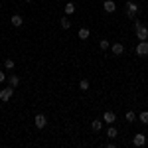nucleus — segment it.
Here are the masks:
<instances>
[{
    "instance_id": "1",
    "label": "nucleus",
    "mask_w": 148,
    "mask_h": 148,
    "mask_svg": "<svg viewBox=\"0 0 148 148\" xmlns=\"http://www.w3.org/2000/svg\"><path fill=\"white\" fill-rule=\"evenodd\" d=\"M136 14H138V4H136V2H132V0L126 2V16H128V18H134Z\"/></svg>"
},
{
    "instance_id": "2",
    "label": "nucleus",
    "mask_w": 148,
    "mask_h": 148,
    "mask_svg": "<svg viewBox=\"0 0 148 148\" xmlns=\"http://www.w3.org/2000/svg\"><path fill=\"white\" fill-rule=\"evenodd\" d=\"M12 95H14V87H10V85H8V87H4V89L0 91V101H4V103L10 101Z\"/></svg>"
},
{
    "instance_id": "3",
    "label": "nucleus",
    "mask_w": 148,
    "mask_h": 148,
    "mask_svg": "<svg viewBox=\"0 0 148 148\" xmlns=\"http://www.w3.org/2000/svg\"><path fill=\"white\" fill-rule=\"evenodd\" d=\"M136 56H140V57H146V56H148V40H144V42H138V46H136Z\"/></svg>"
},
{
    "instance_id": "4",
    "label": "nucleus",
    "mask_w": 148,
    "mask_h": 148,
    "mask_svg": "<svg viewBox=\"0 0 148 148\" xmlns=\"http://www.w3.org/2000/svg\"><path fill=\"white\" fill-rule=\"evenodd\" d=\"M34 125L38 130H42V128H46L47 125V119H46V114H36V119H34Z\"/></svg>"
},
{
    "instance_id": "5",
    "label": "nucleus",
    "mask_w": 148,
    "mask_h": 148,
    "mask_svg": "<svg viewBox=\"0 0 148 148\" xmlns=\"http://www.w3.org/2000/svg\"><path fill=\"white\" fill-rule=\"evenodd\" d=\"M114 121H116V114L113 111H105L103 113V123H107V125H114Z\"/></svg>"
},
{
    "instance_id": "6",
    "label": "nucleus",
    "mask_w": 148,
    "mask_h": 148,
    "mask_svg": "<svg viewBox=\"0 0 148 148\" xmlns=\"http://www.w3.org/2000/svg\"><path fill=\"white\" fill-rule=\"evenodd\" d=\"M132 144H134V146H144V144H146V136H144L142 132H136L134 138H132Z\"/></svg>"
},
{
    "instance_id": "7",
    "label": "nucleus",
    "mask_w": 148,
    "mask_h": 148,
    "mask_svg": "<svg viewBox=\"0 0 148 148\" xmlns=\"http://www.w3.org/2000/svg\"><path fill=\"white\" fill-rule=\"evenodd\" d=\"M136 38L140 40V42L148 40V28H146V26H140V28L136 30Z\"/></svg>"
},
{
    "instance_id": "8",
    "label": "nucleus",
    "mask_w": 148,
    "mask_h": 148,
    "mask_svg": "<svg viewBox=\"0 0 148 148\" xmlns=\"http://www.w3.org/2000/svg\"><path fill=\"white\" fill-rule=\"evenodd\" d=\"M103 10L109 12V14H113V12L116 10V4H114L113 0H105V2H103Z\"/></svg>"
},
{
    "instance_id": "9",
    "label": "nucleus",
    "mask_w": 148,
    "mask_h": 148,
    "mask_svg": "<svg viewBox=\"0 0 148 148\" xmlns=\"http://www.w3.org/2000/svg\"><path fill=\"white\" fill-rule=\"evenodd\" d=\"M10 24L14 26V28H22V24H24V18L20 16V14H14L10 18Z\"/></svg>"
},
{
    "instance_id": "10",
    "label": "nucleus",
    "mask_w": 148,
    "mask_h": 148,
    "mask_svg": "<svg viewBox=\"0 0 148 148\" xmlns=\"http://www.w3.org/2000/svg\"><path fill=\"white\" fill-rule=\"evenodd\" d=\"M111 51H113L114 56H123V53H125V46L116 42V44H113V46H111Z\"/></svg>"
},
{
    "instance_id": "11",
    "label": "nucleus",
    "mask_w": 148,
    "mask_h": 148,
    "mask_svg": "<svg viewBox=\"0 0 148 148\" xmlns=\"http://www.w3.org/2000/svg\"><path fill=\"white\" fill-rule=\"evenodd\" d=\"M91 128L95 130V132H101L103 130V119H95L91 123Z\"/></svg>"
},
{
    "instance_id": "12",
    "label": "nucleus",
    "mask_w": 148,
    "mask_h": 148,
    "mask_svg": "<svg viewBox=\"0 0 148 148\" xmlns=\"http://www.w3.org/2000/svg\"><path fill=\"white\" fill-rule=\"evenodd\" d=\"M8 85H10V87H18V85H20V77H18V75H10V77H8Z\"/></svg>"
},
{
    "instance_id": "13",
    "label": "nucleus",
    "mask_w": 148,
    "mask_h": 148,
    "mask_svg": "<svg viewBox=\"0 0 148 148\" xmlns=\"http://www.w3.org/2000/svg\"><path fill=\"white\" fill-rule=\"evenodd\" d=\"M125 119H126V123H134V121L138 119V114L134 113V111H128V113L125 114Z\"/></svg>"
},
{
    "instance_id": "14",
    "label": "nucleus",
    "mask_w": 148,
    "mask_h": 148,
    "mask_svg": "<svg viewBox=\"0 0 148 148\" xmlns=\"http://www.w3.org/2000/svg\"><path fill=\"white\" fill-rule=\"evenodd\" d=\"M89 36H91L89 28H81V30H79V40H83V42H85V40H87Z\"/></svg>"
},
{
    "instance_id": "15",
    "label": "nucleus",
    "mask_w": 148,
    "mask_h": 148,
    "mask_svg": "<svg viewBox=\"0 0 148 148\" xmlns=\"http://www.w3.org/2000/svg\"><path fill=\"white\" fill-rule=\"evenodd\" d=\"M116 134H119V132H116V128H114L113 125H111L109 128H107V136L111 138V140H114V138H116Z\"/></svg>"
},
{
    "instance_id": "16",
    "label": "nucleus",
    "mask_w": 148,
    "mask_h": 148,
    "mask_svg": "<svg viewBox=\"0 0 148 148\" xmlns=\"http://www.w3.org/2000/svg\"><path fill=\"white\" fill-rule=\"evenodd\" d=\"M59 26H61V28H63V30H69V28H71V22H69V18H67V16H65V18H61V20H59Z\"/></svg>"
},
{
    "instance_id": "17",
    "label": "nucleus",
    "mask_w": 148,
    "mask_h": 148,
    "mask_svg": "<svg viewBox=\"0 0 148 148\" xmlns=\"http://www.w3.org/2000/svg\"><path fill=\"white\" fill-rule=\"evenodd\" d=\"M73 12H75V4H73V2H67V4H65V14L71 16Z\"/></svg>"
},
{
    "instance_id": "18",
    "label": "nucleus",
    "mask_w": 148,
    "mask_h": 148,
    "mask_svg": "<svg viewBox=\"0 0 148 148\" xmlns=\"http://www.w3.org/2000/svg\"><path fill=\"white\" fill-rule=\"evenodd\" d=\"M138 121H140L142 125H148V111H144V113L138 114Z\"/></svg>"
},
{
    "instance_id": "19",
    "label": "nucleus",
    "mask_w": 148,
    "mask_h": 148,
    "mask_svg": "<svg viewBox=\"0 0 148 148\" xmlns=\"http://www.w3.org/2000/svg\"><path fill=\"white\" fill-rule=\"evenodd\" d=\"M99 47H101V51H107V49H111V44H109V40H101Z\"/></svg>"
},
{
    "instance_id": "20",
    "label": "nucleus",
    "mask_w": 148,
    "mask_h": 148,
    "mask_svg": "<svg viewBox=\"0 0 148 148\" xmlns=\"http://www.w3.org/2000/svg\"><path fill=\"white\" fill-rule=\"evenodd\" d=\"M79 89H81V91H87V89H89V81H87V79H81L79 81Z\"/></svg>"
},
{
    "instance_id": "21",
    "label": "nucleus",
    "mask_w": 148,
    "mask_h": 148,
    "mask_svg": "<svg viewBox=\"0 0 148 148\" xmlns=\"http://www.w3.org/2000/svg\"><path fill=\"white\" fill-rule=\"evenodd\" d=\"M4 67H6V69H14V59H10V57L4 59Z\"/></svg>"
},
{
    "instance_id": "22",
    "label": "nucleus",
    "mask_w": 148,
    "mask_h": 148,
    "mask_svg": "<svg viewBox=\"0 0 148 148\" xmlns=\"http://www.w3.org/2000/svg\"><path fill=\"white\" fill-rule=\"evenodd\" d=\"M4 81H6V73L0 69V83H4Z\"/></svg>"
},
{
    "instance_id": "23",
    "label": "nucleus",
    "mask_w": 148,
    "mask_h": 148,
    "mask_svg": "<svg viewBox=\"0 0 148 148\" xmlns=\"http://www.w3.org/2000/svg\"><path fill=\"white\" fill-rule=\"evenodd\" d=\"M140 26H144V24L140 22V20H136V22H134V30H138V28H140Z\"/></svg>"
},
{
    "instance_id": "24",
    "label": "nucleus",
    "mask_w": 148,
    "mask_h": 148,
    "mask_svg": "<svg viewBox=\"0 0 148 148\" xmlns=\"http://www.w3.org/2000/svg\"><path fill=\"white\" fill-rule=\"evenodd\" d=\"M26 2H32V0H26Z\"/></svg>"
}]
</instances>
